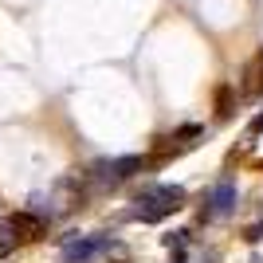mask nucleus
Instances as JSON below:
<instances>
[{"label":"nucleus","instance_id":"obj_1","mask_svg":"<svg viewBox=\"0 0 263 263\" xmlns=\"http://www.w3.org/2000/svg\"><path fill=\"white\" fill-rule=\"evenodd\" d=\"M110 248H114L110 236H67L59 259H63V263H90L95 255L110 252Z\"/></svg>","mask_w":263,"mask_h":263},{"label":"nucleus","instance_id":"obj_2","mask_svg":"<svg viewBox=\"0 0 263 263\" xmlns=\"http://www.w3.org/2000/svg\"><path fill=\"white\" fill-rule=\"evenodd\" d=\"M236 181L232 177H220L216 185L209 189V197H204V220H228L236 212Z\"/></svg>","mask_w":263,"mask_h":263},{"label":"nucleus","instance_id":"obj_3","mask_svg":"<svg viewBox=\"0 0 263 263\" xmlns=\"http://www.w3.org/2000/svg\"><path fill=\"white\" fill-rule=\"evenodd\" d=\"M181 204H169V200H149V197H138L134 209L126 212V220H138V224H157V220L173 216Z\"/></svg>","mask_w":263,"mask_h":263},{"label":"nucleus","instance_id":"obj_4","mask_svg":"<svg viewBox=\"0 0 263 263\" xmlns=\"http://www.w3.org/2000/svg\"><path fill=\"white\" fill-rule=\"evenodd\" d=\"M102 181H126V177H134L138 169H145V157L142 154H126V157H114V161H102Z\"/></svg>","mask_w":263,"mask_h":263},{"label":"nucleus","instance_id":"obj_5","mask_svg":"<svg viewBox=\"0 0 263 263\" xmlns=\"http://www.w3.org/2000/svg\"><path fill=\"white\" fill-rule=\"evenodd\" d=\"M12 224H16V232H20V240H40L44 236V220L35 216V212H16V216H8Z\"/></svg>","mask_w":263,"mask_h":263},{"label":"nucleus","instance_id":"obj_6","mask_svg":"<svg viewBox=\"0 0 263 263\" xmlns=\"http://www.w3.org/2000/svg\"><path fill=\"white\" fill-rule=\"evenodd\" d=\"M20 248V232H16V224L12 220H0V255H12Z\"/></svg>","mask_w":263,"mask_h":263},{"label":"nucleus","instance_id":"obj_7","mask_svg":"<svg viewBox=\"0 0 263 263\" xmlns=\"http://www.w3.org/2000/svg\"><path fill=\"white\" fill-rule=\"evenodd\" d=\"M216 114H220V118H228V114H232V87L216 90Z\"/></svg>","mask_w":263,"mask_h":263},{"label":"nucleus","instance_id":"obj_8","mask_svg":"<svg viewBox=\"0 0 263 263\" xmlns=\"http://www.w3.org/2000/svg\"><path fill=\"white\" fill-rule=\"evenodd\" d=\"M161 243L165 248H189V232H165Z\"/></svg>","mask_w":263,"mask_h":263},{"label":"nucleus","instance_id":"obj_9","mask_svg":"<svg viewBox=\"0 0 263 263\" xmlns=\"http://www.w3.org/2000/svg\"><path fill=\"white\" fill-rule=\"evenodd\" d=\"M248 134H252V138H259V134H263V110L255 114L252 122H248Z\"/></svg>","mask_w":263,"mask_h":263},{"label":"nucleus","instance_id":"obj_10","mask_svg":"<svg viewBox=\"0 0 263 263\" xmlns=\"http://www.w3.org/2000/svg\"><path fill=\"white\" fill-rule=\"evenodd\" d=\"M263 240V224H255V228H248V243H259Z\"/></svg>","mask_w":263,"mask_h":263},{"label":"nucleus","instance_id":"obj_11","mask_svg":"<svg viewBox=\"0 0 263 263\" xmlns=\"http://www.w3.org/2000/svg\"><path fill=\"white\" fill-rule=\"evenodd\" d=\"M169 252H173V263H189V252H185V248H169Z\"/></svg>","mask_w":263,"mask_h":263},{"label":"nucleus","instance_id":"obj_12","mask_svg":"<svg viewBox=\"0 0 263 263\" xmlns=\"http://www.w3.org/2000/svg\"><path fill=\"white\" fill-rule=\"evenodd\" d=\"M200 263H220V252H204V255H200Z\"/></svg>","mask_w":263,"mask_h":263},{"label":"nucleus","instance_id":"obj_13","mask_svg":"<svg viewBox=\"0 0 263 263\" xmlns=\"http://www.w3.org/2000/svg\"><path fill=\"white\" fill-rule=\"evenodd\" d=\"M248 263H263V259H259V255H252V259H248Z\"/></svg>","mask_w":263,"mask_h":263}]
</instances>
